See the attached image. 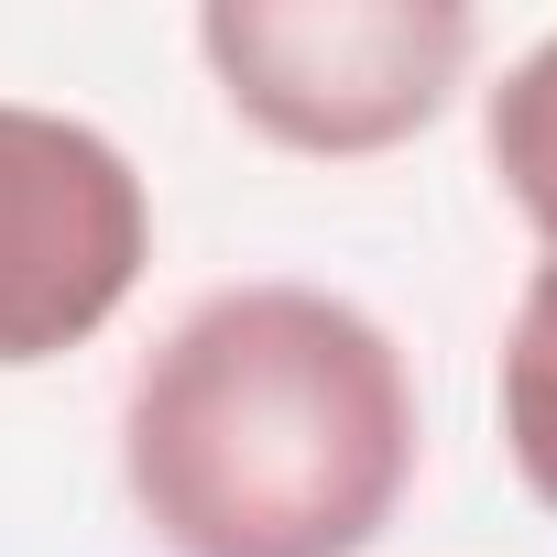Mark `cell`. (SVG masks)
I'll return each mask as SVG.
<instances>
[{"label":"cell","mask_w":557,"mask_h":557,"mask_svg":"<svg viewBox=\"0 0 557 557\" xmlns=\"http://www.w3.org/2000/svg\"><path fill=\"white\" fill-rule=\"evenodd\" d=\"M503 448H513L524 492L557 513V262L524 273L513 329H503Z\"/></svg>","instance_id":"cell-5"},{"label":"cell","mask_w":557,"mask_h":557,"mask_svg":"<svg viewBox=\"0 0 557 557\" xmlns=\"http://www.w3.org/2000/svg\"><path fill=\"white\" fill-rule=\"evenodd\" d=\"M121 481L164 557H361L416 481V383L329 285L197 296L121 394Z\"/></svg>","instance_id":"cell-1"},{"label":"cell","mask_w":557,"mask_h":557,"mask_svg":"<svg viewBox=\"0 0 557 557\" xmlns=\"http://www.w3.org/2000/svg\"><path fill=\"white\" fill-rule=\"evenodd\" d=\"M197 55L262 143L361 164L416 143L481 55L459 0H208Z\"/></svg>","instance_id":"cell-2"},{"label":"cell","mask_w":557,"mask_h":557,"mask_svg":"<svg viewBox=\"0 0 557 557\" xmlns=\"http://www.w3.org/2000/svg\"><path fill=\"white\" fill-rule=\"evenodd\" d=\"M153 262L132 153L66 110L0 99V372L88 350Z\"/></svg>","instance_id":"cell-3"},{"label":"cell","mask_w":557,"mask_h":557,"mask_svg":"<svg viewBox=\"0 0 557 557\" xmlns=\"http://www.w3.org/2000/svg\"><path fill=\"white\" fill-rule=\"evenodd\" d=\"M481 153H492L503 197L524 208L535 251L557 262V34L503 66V88H492V110H481Z\"/></svg>","instance_id":"cell-4"}]
</instances>
